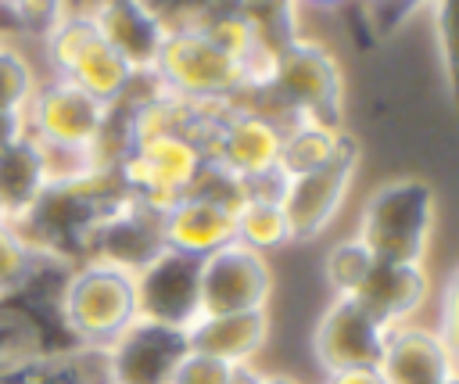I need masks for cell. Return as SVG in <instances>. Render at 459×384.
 I'll use <instances>...</instances> for the list:
<instances>
[{
	"mask_svg": "<svg viewBox=\"0 0 459 384\" xmlns=\"http://www.w3.org/2000/svg\"><path fill=\"white\" fill-rule=\"evenodd\" d=\"M255 108L276 115L283 126L294 118H312L326 126H348V75L341 57L316 36H290L280 47L269 93L251 100Z\"/></svg>",
	"mask_w": 459,
	"mask_h": 384,
	"instance_id": "6da1fadb",
	"label": "cell"
},
{
	"mask_svg": "<svg viewBox=\"0 0 459 384\" xmlns=\"http://www.w3.org/2000/svg\"><path fill=\"white\" fill-rule=\"evenodd\" d=\"M54 312L72 348L104 352L140 319L133 273L100 258H82L68 269Z\"/></svg>",
	"mask_w": 459,
	"mask_h": 384,
	"instance_id": "7a4b0ae2",
	"label": "cell"
},
{
	"mask_svg": "<svg viewBox=\"0 0 459 384\" xmlns=\"http://www.w3.org/2000/svg\"><path fill=\"white\" fill-rule=\"evenodd\" d=\"M437 223V194L420 176L377 183L355 223V237L377 262H427Z\"/></svg>",
	"mask_w": 459,
	"mask_h": 384,
	"instance_id": "3957f363",
	"label": "cell"
},
{
	"mask_svg": "<svg viewBox=\"0 0 459 384\" xmlns=\"http://www.w3.org/2000/svg\"><path fill=\"white\" fill-rule=\"evenodd\" d=\"M147 79L161 93L186 100V104H197V108L244 100L240 65L222 47H215L197 25L165 29V39L151 61Z\"/></svg>",
	"mask_w": 459,
	"mask_h": 384,
	"instance_id": "277c9868",
	"label": "cell"
},
{
	"mask_svg": "<svg viewBox=\"0 0 459 384\" xmlns=\"http://www.w3.org/2000/svg\"><path fill=\"white\" fill-rule=\"evenodd\" d=\"M208 169L204 147L186 133H158L133 140L115 161L118 187L140 205L165 212L172 201L190 194Z\"/></svg>",
	"mask_w": 459,
	"mask_h": 384,
	"instance_id": "5b68a950",
	"label": "cell"
},
{
	"mask_svg": "<svg viewBox=\"0 0 459 384\" xmlns=\"http://www.w3.org/2000/svg\"><path fill=\"white\" fill-rule=\"evenodd\" d=\"M280 144H283V122L255 104L237 100L219 115L204 151L212 169L247 187L276 172Z\"/></svg>",
	"mask_w": 459,
	"mask_h": 384,
	"instance_id": "8992f818",
	"label": "cell"
},
{
	"mask_svg": "<svg viewBox=\"0 0 459 384\" xmlns=\"http://www.w3.org/2000/svg\"><path fill=\"white\" fill-rule=\"evenodd\" d=\"M359 165H362V144L351 133V140L341 147V154L333 161L283 179L280 208L290 226V244H308L333 226V219L341 215V208L355 187Z\"/></svg>",
	"mask_w": 459,
	"mask_h": 384,
	"instance_id": "52a82bcc",
	"label": "cell"
},
{
	"mask_svg": "<svg viewBox=\"0 0 459 384\" xmlns=\"http://www.w3.org/2000/svg\"><path fill=\"white\" fill-rule=\"evenodd\" d=\"M273 294H276L273 262L237 240L204 255L197 266V319L269 309Z\"/></svg>",
	"mask_w": 459,
	"mask_h": 384,
	"instance_id": "ba28073f",
	"label": "cell"
},
{
	"mask_svg": "<svg viewBox=\"0 0 459 384\" xmlns=\"http://www.w3.org/2000/svg\"><path fill=\"white\" fill-rule=\"evenodd\" d=\"M111 118V108L93 100L86 90L61 75H43L29 108L22 111L25 133L36 144H54V147H79L93 151L97 140L104 136Z\"/></svg>",
	"mask_w": 459,
	"mask_h": 384,
	"instance_id": "9c48e42d",
	"label": "cell"
},
{
	"mask_svg": "<svg viewBox=\"0 0 459 384\" xmlns=\"http://www.w3.org/2000/svg\"><path fill=\"white\" fill-rule=\"evenodd\" d=\"M384 334L387 330L355 298H330L312 327V359L319 373L377 366Z\"/></svg>",
	"mask_w": 459,
	"mask_h": 384,
	"instance_id": "30bf717a",
	"label": "cell"
},
{
	"mask_svg": "<svg viewBox=\"0 0 459 384\" xmlns=\"http://www.w3.org/2000/svg\"><path fill=\"white\" fill-rule=\"evenodd\" d=\"M377 373L384 384H445L459 377L455 337L437 327L402 323L384 334V348L377 359Z\"/></svg>",
	"mask_w": 459,
	"mask_h": 384,
	"instance_id": "8fae6325",
	"label": "cell"
},
{
	"mask_svg": "<svg viewBox=\"0 0 459 384\" xmlns=\"http://www.w3.org/2000/svg\"><path fill=\"white\" fill-rule=\"evenodd\" d=\"M197 266L201 258L161 248L147 266L133 273L140 319L186 330L197 319Z\"/></svg>",
	"mask_w": 459,
	"mask_h": 384,
	"instance_id": "7c38bea8",
	"label": "cell"
},
{
	"mask_svg": "<svg viewBox=\"0 0 459 384\" xmlns=\"http://www.w3.org/2000/svg\"><path fill=\"white\" fill-rule=\"evenodd\" d=\"M183 352V330L136 319L111 348H104V366L111 384H169Z\"/></svg>",
	"mask_w": 459,
	"mask_h": 384,
	"instance_id": "4fadbf2b",
	"label": "cell"
},
{
	"mask_svg": "<svg viewBox=\"0 0 459 384\" xmlns=\"http://www.w3.org/2000/svg\"><path fill=\"white\" fill-rule=\"evenodd\" d=\"M233 201H222L208 190H190L179 201H172L161 215V248L190 258H204L233 240Z\"/></svg>",
	"mask_w": 459,
	"mask_h": 384,
	"instance_id": "5bb4252c",
	"label": "cell"
},
{
	"mask_svg": "<svg viewBox=\"0 0 459 384\" xmlns=\"http://www.w3.org/2000/svg\"><path fill=\"white\" fill-rule=\"evenodd\" d=\"M434 284L427 262H373L362 287L351 294L384 330L412 323L430 301Z\"/></svg>",
	"mask_w": 459,
	"mask_h": 384,
	"instance_id": "9a60e30c",
	"label": "cell"
},
{
	"mask_svg": "<svg viewBox=\"0 0 459 384\" xmlns=\"http://www.w3.org/2000/svg\"><path fill=\"white\" fill-rule=\"evenodd\" d=\"M269 330H273L269 309H255V312L201 316L183 330V337L190 352L212 355L226 366H255V359L269 345Z\"/></svg>",
	"mask_w": 459,
	"mask_h": 384,
	"instance_id": "2e32d148",
	"label": "cell"
},
{
	"mask_svg": "<svg viewBox=\"0 0 459 384\" xmlns=\"http://www.w3.org/2000/svg\"><path fill=\"white\" fill-rule=\"evenodd\" d=\"M86 14L104 43H111L140 75L151 72V61L165 39V25L151 11H143L136 0H93Z\"/></svg>",
	"mask_w": 459,
	"mask_h": 384,
	"instance_id": "e0dca14e",
	"label": "cell"
},
{
	"mask_svg": "<svg viewBox=\"0 0 459 384\" xmlns=\"http://www.w3.org/2000/svg\"><path fill=\"white\" fill-rule=\"evenodd\" d=\"M61 79L75 83V86L86 90L93 100H100V104H108V108H118V104H126V100L133 97V90L140 86L143 75H140L111 43H104V36L97 32V36L79 50V57L68 65V72H65Z\"/></svg>",
	"mask_w": 459,
	"mask_h": 384,
	"instance_id": "ac0fdd59",
	"label": "cell"
},
{
	"mask_svg": "<svg viewBox=\"0 0 459 384\" xmlns=\"http://www.w3.org/2000/svg\"><path fill=\"white\" fill-rule=\"evenodd\" d=\"M47 190L39 147L32 136H18L0 151V215L4 223L22 219Z\"/></svg>",
	"mask_w": 459,
	"mask_h": 384,
	"instance_id": "d6986e66",
	"label": "cell"
},
{
	"mask_svg": "<svg viewBox=\"0 0 459 384\" xmlns=\"http://www.w3.org/2000/svg\"><path fill=\"white\" fill-rule=\"evenodd\" d=\"M351 140L348 126H326V122H312V118H294L283 126V144H280V165L276 172L283 179L323 169L326 161H333L341 154V147Z\"/></svg>",
	"mask_w": 459,
	"mask_h": 384,
	"instance_id": "ffe728a7",
	"label": "cell"
},
{
	"mask_svg": "<svg viewBox=\"0 0 459 384\" xmlns=\"http://www.w3.org/2000/svg\"><path fill=\"white\" fill-rule=\"evenodd\" d=\"M233 240L258 251V255H276L290 248V226L280 208V197H262V194H244L233 208Z\"/></svg>",
	"mask_w": 459,
	"mask_h": 384,
	"instance_id": "44dd1931",
	"label": "cell"
},
{
	"mask_svg": "<svg viewBox=\"0 0 459 384\" xmlns=\"http://www.w3.org/2000/svg\"><path fill=\"white\" fill-rule=\"evenodd\" d=\"M373 255L362 248V240L351 233V237H341L333 240L326 251H323V262H319V276L330 291V298H351L362 280L369 276L373 269Z\"/></svg>",
	"mask_w": 459,
	"mask_h": 384,
	"instance_id": "7402d4cb",
	"label": "cell"
},
{
	"mask_svg": "<svg viewBox=\"0 0 459 384\" xmlns=\"http://www.w3.org/2000/svg\"><path fill=\"white\" fill-rule=\"evenodd\" d=\"M39 72L36 61L29 57V50L22 43H7L0 39V111L4 115H22L39 86Z\"/></svg>",
	"mask_w": 459,
	"mask_h": 384,
	"instance_id": "603a6c76",
	"label": "cell"
},
{
	"mask_svg": "<svg viewBox=\"0 0 459 384\" xmlns=\"http://www.w3.org/2000/svg\"><path fill=\"white\" fill-rule=\"evenodd\" d=\"M39 262H43V255H36L11 230V223H0V301H18Z\"/></svg>",
	"mask_w": 459,
	"mask_h": 384,
	"instance_id": "cb8c5ba5",
	"label": "cell"
},
{
	"mask_svg": "<svg viewBox=\"0 0 459 384\" xmlns=\"http://www.w3.org/2000/svg\"><path fill=\"white\" fill-rule=\"evenodd\" d=\"M430 11V36H434V54L445 65L448 83L455 79V0H427Z\"/></svg>",
	"mask_w": 459,
	"mask_h": 384,
	"instance_id": "d4e9b609",
	"label": "cell"
},
{
	"mask_svg": "<svg viewBox=\"0 0 459 384\" xmlns=\"http://www.w3.org/2000/svg\"><path fill=\"white\" fill-rule=\"evenodd\" d=\"M237 380V366H226L212 355L201 352H183V359L176 362L169 384H233Z\"/></svg>",
	"mask_w": 459,
	"mask_h": 384,
	"instance_id": "484cf974",
	"label": "cell"
},
{
	"mask_svg": "<svg viewBox=\"0 0 459 384\" xmlns=\"http://www.w3.org/2000/svg\"><path fill=\"white\" fill-rule=\"evenodd\" d=\"M323 384H384L377 366H355V370H337V373H323Z\"/></svg>",
	"mask_w": 459,
	"mask_h": 384,
	"instance_id": "4316f807",
	"label": "cell"
},
{
	"mask_svg": "<svg viewBox=\"0 0 459 384\" xmlns=\"http://www.w3.org/2000/svg\"><path fill=\"white\" fill-rule=\"evenodd\" d=\"M22 133H25L22 115H4V111H0V151H4L11 140H18Z\"/></svg>",
	"mask_w": 459,
	"mask_h": 384,
	"instance_id": "83f0119b",
	"label": "cell"
},
{
	"mask_svg": "<svg viewBox=\"0 0 459 384\" xmlns=\"http://www.w3.org/2000/svg\"><path fill=\"white\" fill-rule=\"evenodd\" d=\"M355 0H294V7H312V11H341Z\"/></svg>",
	"mask_w": 459,
	"mask_h": 384,
	"instance_id": "f1b7e54d",
	"label": "cell"
},
{
	"mask_svg": "<svg viewBox=\"0 0 459 384\" xmlns=\"http://www.w3.org/2000/svg\"><path fill=\"white\" fill-rule=\"evenodd\" d=\"M255 384H301V380H294V377H287V373H262L258 370V380Z\"/></svg>",
	"mask_w": 459,
	"mask_h": 384,
	"instance_id": "f546056e",
	"label": "cell"
},
{
	"mask_svg": "<svg viewBox=\"0 0 459 384\" xmlns=\"http://www.w3.org/2000/svg\"><path fill=\"white\" fill-rule=\"evenodd\" d=\"M445 384H459V377H455V380H445Z\"/></svg>",
	"mask_w": 459,
	"mask_h": 384,
	"instance_id": "4dcf8cb0",
	"label": "cell"
},
{
	"mask_svg": "<svg viewBox=\"0 0 459 384\" xmlns=\"http://www.w3.org/2000/svg\"><path fill=\"white\" fill-rule=\"evenodd\" d=\"M4 4H14V0H4Z\"/></svg>",
	"mask_w": 459,
	"mask_h": 384,
	"instance_id": "1f68e13d",
	"label": "cell"
},
{
	"mask_svg": "<svg viewBox=\"0 0 459 384\" xmlns=\"http://www.w3.org/2000/svg\"><path fill=\"white\" fill-rule=\"evenodd\" d=\"M0 223H4V215H0Z\"/></svg>",
	"mask_w": 459,
	"mask_h": 384,
	"instance_id": "d6a6232c",
	"label": "cell"
}]
</instances>
